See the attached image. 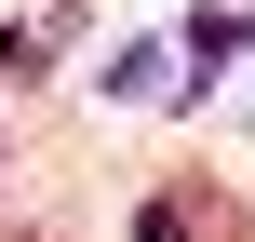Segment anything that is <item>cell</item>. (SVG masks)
Instances as JSON below:
<instances>
[{
    "mask_svg": "<svg viewBox=\"0 0 255 242\" xmlns=\"http://www.w3.org/2000/svg\"><path fill=\"white\" fill-rule=\"evenodd\" d=\"M215 229V189H161V202H148V242H202Z\"/></svg>",
    "mask_w": 255,
    "mask_h": 242,
    "instance_id": "obj_1",
    "label": "cell"
}]
</instances>
